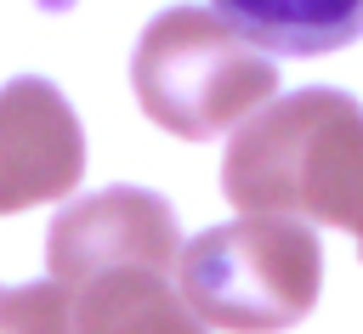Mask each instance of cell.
I'll use <instances>...</instances> for the list:
<instances>
[{"label":"cell","instance_id":"cell-1","mask_svg":"<svg viewBox=\"0 0 363 334\" xmlns=\"http://www.w3.org/2000/svg\"><path fill=\"white\" fill-rule=\"evenodd\" d=\"M221 192L244 215H306L363 249V102L346 91H289L244 119L221 159Z\"/></svg>","mask_w":363,"mask_h":334},{"label":"cell","instance_id":"cell-2","mask_svg":"<svg viewBox=\"0 0 363 334\" xmlns=\"http://www.w3.org/2000/svg\"><path fill=\"white\" fill-rule=\"evenodd\" d=\"M323 289V249L312 226L238 215L199 232L176 255L182 306L227 334H284L312 317Z\"/></svg>","mask_w":363,"mask_h":334},{"label":"cell","instance_id":"cell-3","mask_svg":"<svg viewBox=\"0 0 363 334\" xmlns=\"http://www.w3.org/2000/svg\"><path fill=\"white\" fill-rule=\"evenodd\" d=\"M130 85L159 130L182 142H210L272 102L278 62L261 57L250 40H238L216 11L170 6L142 28Z\"/></svg>","mask_w":363,"mask_h":334},{"label":"cell","instance_id":"cell-4","mask_svg":"<svg viewBox=\"0 0 363 334\" xmlns=\"http://www.w3.org/2000/svg\"><path fill=\"white\" fill-rule=\"evenodd\" d=\"M176 255H182L176 209L147 187H102L91 198L68 204L51 221V238H45L51 283L62 294H79L85 283H96L108 272L170 277Z\"/></svg>","mask_w":363,"mask_h":334},{"label":"cell","instance_id":"cell-5","mask_svg":"<svg viewBox=\"0 0 363 334\" xmlns=\"http://www.w3.org/2000/svg\"><path fill=\"white\" fill-rule=\"evenodd\" d=\"M79 175H85V130L68 96L40 74L6 79L0 85V215L62 198L79 187Z\"/></svg>","mask_w":363,"mask_h":334},{"label":"cell","instance_id":"cell-6","mask_svg":"<svg viewBox=\"0 0 363 334\" xmlns=\"http://www.w3.org/2000/svg\"><path fill=\"white\" fill-rule=\"evenodd\" d=\"M216 17L261 57H329L363 40V0H216Z\"/></svg>","mask_w":363,"mask_h":334},{"label":"cell","instance_id":"cell-7","mask_svg":"<svg viewBox=\"0 0 363 334\" xmlns=\"http://www.w3.org/2000/svg\"><path fill=\"white\" fill-rule=\"evenodd\" d=\"M74 334H210L182 294L153 272H108L68 294Z\"/></svg>","mask_w":363,"mask_h":334},{"label":"cell","instance_id":"cell-8","mask_svg":"<svg viewBox=\"0 0 363 334\" xmlns=\"http://www.w3.org/2000/svg\"><path fill=\"white\" fill-rule=\"evenodd\" d=\"M0 334H74V306L57 283L0 289Z\"/></svg>","mask_w":363,"mask_h":334}]
</instances>
